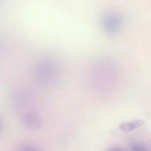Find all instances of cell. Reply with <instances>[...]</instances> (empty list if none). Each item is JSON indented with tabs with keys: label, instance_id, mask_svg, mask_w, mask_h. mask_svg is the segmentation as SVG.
Returning a JSON list of instances; mask_svg holds the SVG:
<instances>
[{
	"label": "cell",
	"instance_id": "cell-1",
	"mask_svg": "<svg viewBox=\"0 0 151 151\" xmlns=\"http://www.w3.org/2000/svg\"><path fill=\"white\" fill-rule=\"evenodd\" d=\"M122 21V18L119 14L110 12L103 17L102 24L105 31L109 33H114L121 26Z\"/></svg>",
	"mask_w": 151,
	"mask_h": 151
},
{
	"label": "cell",
	"instance_id": "cell-7",
	"mask_svg": "<svg viewBox=\"0 0 151 151\" xmlns=\"http://www.w3.org/2000/svg\"><path fill=\"white\" fill-rule=\"evenodd\" d=\"M0 127H1V122H0Z\"/></svg>",
	"mask_w": 151,
	"mask_h": 151
},
{
	"label": "cell",
	"instance_id": "cell-3",
	"mask_svg": "<svg viewBox=\"0 0 151 151\" xmlns=\"http://www.w3.org/2000/svg\"><path fill=\"white\" fill-rule=\"evenodd\" d=\"M144 123V121L137 120L127 122L121 123L119 126L120 129L124 132H129L140 127Z\"/></svg>",
	"mask_w": 151,
	"mask_h": 151
},
{
	"label": "cell",
	"instance_id": "cell-6",
	"mask_svg": "<svg viewBox=\"0 0 151 151\" xmlns=\"http://www.w3.org/2000/svg\"><path fill=\"white\" fill-rule=\"evenodd\" d=\"M109 151H123L122 150H120L119 149H113L112 150H110Z\"/></svg>",
	"mask_w": 151,
	"mask_h": 151
},
{
	"label": "cell",
	"instance_id": "cell-4",
	"mask_svg": "<svg viewBox=\"0 0 151 151\" xmlns=\"http://www.w3.org/2000/svg\"><path fill=\"white\" fill-rule=\"evenodd\" d=\"M131 151H148L147 148L142 145L134 144L131 148Z\"/></svg>",
	"mask_w": 151,
	"mask_h": 151
},
{
	"label": "cell",
	"instance_id": "cell-2",
	"mask_svg": "<svg viewBox=\"0 0 151 151\" xmlns=\"http://www.w3.org/2000/svg\"><path fill=\"white\" fill-rule=\"evenodd\" d=\"M23 125L27 128L36 129L40 125V119L36 114L29 112L23 115L22 118Z\"/></svg>",
	"mask_w": 151,
	"mask_h": 151
},
{
	"label": "cell",
	"instance_id": "cell-5",
	"mask_svg": "<svg viewBox=\"0 0 151 151\" xmlns=\"http://www.w3.org/2000/svg\"><path fill=\"white\" fill-rule=\"evenodd\" d=\"M18 151H39L35 147L31 145H23L19 149Z\"/></svg>",
	"mask_w": 151,
	"mask_h": 151
}]
</instances>
